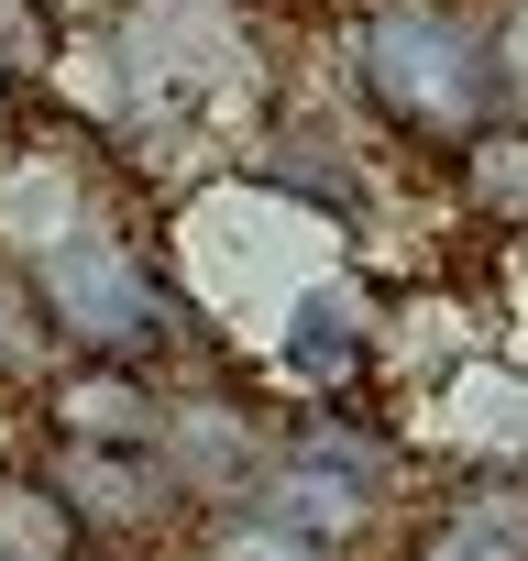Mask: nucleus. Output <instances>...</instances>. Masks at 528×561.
Wrapping results in <instances>:
<instances>
[{
  "label": "nucleus",
  "mask_w": 528,
  "mask_h": 561,
  "mask_svg": "<svg viewBox=\"0 0 528 561\" xmlns=\"http://www.w3.org/2000/svg\"><path fill=\"white\" fill-rule=\"evenodd\" d=\"M353 67H364V100H375L386 122L429 133V144L495 122V56H484V34H462L451 12L386 0V12L364 23V45H353Z\"/></svg>",
  "instance_id": "obj_1"
},
{
  "label": "nucleus",
  "mask_w": 528,
  "mask_h": 561,
  "mask_svg": "<svg viewBox=\"0 0 528 561\" xmlns=\"http://www.w3.org/2000/svg\"><path fill=\"white\" fill-rule=\"evenodd\" d=\"M23 275H34V298H45V331L78 342V353H100V364H144V353L165 342L154 264H144L122 231H100V220H67L56 242H34Z\"/></svg>",
  "instance_id": "obj_2"
},
{
  "label": "nucleus",
  "mask_w": 528,
  "mask_h": 561,
  "mask_svg": "<svg viewBox=\"0 0 528 561\" xmlns=\"http://www.w3.org/2000/svg\"><path fill=\"white\" fill-rule=\"evenodd\" d=\"M375 484H386V451L375 440H298V451H276L253 473V517H287V528H309L320 550H342L364 517H375Z\"/></svg>",
  "instance_id": "obj_3"
},
{
  "label": "nucleus",
  "mask_w": 528,
  "mask_h": 561,
  "mask_svg": "<svg viewBox=\"0 0 528 561\" xmlns=\"http://www.w3.org/2000/svg\"><path fill=\"white\" fill-rule=\"evenodd\" d=\"M45 430L67 440V451H154L165 440V397L144 386V364H67V375H45Z\"/></svg>",
  "instance_id": "obj_4"
},
{
  "label": "nucleus",
  "mask_w": 528,
  "mask_h": 561,
  "mask_svg": "<svg viewBox=\"0 0 528 561\" xmlns=\"http://www.w3.org/2000/svg\"><path fill=\"white\" fill-rule=\"evenodd\" d=\"M56 495H67V517H78V528H100V539H144L165 506H187V495H176V473H165L154 451H67Z\"/></svg>",
  "instance_id": "obj_5"
},
{
  "label": "nucleus",
  "mask_w": 528,
  "mask_h": 561,
  "mask_svg": "<svg viewBox=\"0 0 528 561\" xmlns=\"http://www.w3.org/2000/svg\"><path fill=\"white\" fill-rule=\"evenodd\" d=\"M154 462L176 473V495H253V473L276 462V440H264L242 408H165Z\"/></svg>",
  "instance_id": "obj_6"
},
{
  "label": "nucleus",
  "mask_w": 528,
  "mask_h": 561,
  "mask_svg": "<svg viewBox=\"0 0 528 561\" xmlns=\"http://www.w3.org/2000/svg\"><path fill=\"white\" fill-rule=\"evenodd\" d=\"M418 561H528V484L517 473H473L429 506Z\"/></svg>",
  "instance_id": "obj_7"
},
{
  "label": "nucleus",
  "mask_w": 528,
  "mask_h": 561,
  "mask_svg": "<svg viewBox=\"0 0 528 561\" xmlns=\"http://www.w3.org/2000/svg\"><path fill=\"white\" fill-rule=\"evenodd\" d=\"M276 353H287V375H309V386H342V375H364V353H375V309H364L353 287H309V298L287 309Z\"/></svg>",
  "instance_id": "obj_8"
},
{
  "label": "nucleus",
  "mask_w": 528,
  "mask_h": 561,
  "mask_svg": "<svg viewBox=\"0 0 528 561\" xmlns=\"http://www.w3.org/2000/svg\"><path fill=\"white\" fill-rule=\"evenodd\" d=\"M451 176H462V209L473 220L528 231V122H473L462 154H451Z\"/></svg>",
  "instance_id": "obj_9"
},
{
  "label": "nucleus",
  "mask_w": 528,
  "mask_h": 561,
  "mask_svg": "<svg viewBox=\"0 0 528 561\" xmlns=\"http://www.w3.org/2000/svg\"><path fill=\"white\" fill-rule=\"evenodd\" d=\"M78 517H67V495L45 484V473H23V462H0V561H78Z\"/></svg>",
  "instance_id": "obj_10"
},
{
  "label": "nucleus",
  "mask_w": 528,
  "mask_h": 561,
  "mask_svg": "<svg viewBox=\"0 0 528 561\" xmlns=\"http://www.w3.org/2000/svg\"><path fill=\"white\" fill-rule=\"evenodd\" d=\"M209 561H331L309 528H287V517H253V506H231L220 528H209Z\"/></svg>",
  "instance_id": "obj_11"
},
{
  "label": "nucleus",
  "mask_w": 528,
  "mask_h": 561,
  "mask_svg": "<svg viewBox=\"0 0 528 561\" xmlns=\"http://www.w3.org/2000/svg\"><path fill=\"white\" fill-rule=\"evenodd\" d=\"M45 298H34V275H23V253L0 242V364H45Z\"/></svg>",
  "instance_id": "obj_12"
},
{
  "label": "nucleus",
  "mask_w": 528,
  "mask_h": 561,
  "mask_svg": "<svg viewBox=\"0 0 528 561\" xmlns=\"http://www.w3.org/2000/svg\"><path fill=\"white\" fill-rule=\"evenodd\" d=\"M56 45H67V34L34 12V0H0V78H12V89H34V78L56 67Z\"/></svg>",
  "instance_id": "obj_13"
},
{
  "label": "nucleus",
  "mask_w": 528,
  "mask_h": 561,
  "mask_svg": "<svg viewBox=\"0 0 528 561\" xmlns=\"http://www.w3.org/2000/svg\"><path fill=\"white\" fill-rule=\"evenodd\" d=\"M484 56H495V100H506V122H528V0L495 23V45H484Z\"/></svg>",
  "instance_id": "obj_14"
},
{
  "label": "nucleus",
  "mask_w": 528,
  "mask_h": 561,
  "mask_svg": "<svg viewBox=\"0 0 528 561\" xmlns=\"http://www.w3.org/2000/svg\"><path fill=\"white\" fill-rule=\"evenodd\" d=\"M34 12H45L56 34H111V23L133 12V0H34Z\"/></svg>",
  "instance_id": "obj_15"
},
{
  "label": "nucleus",
  "mask_w": 528,
  "mask_h": 561,
  "mask_svg": "<svg viewBox=\"0 0 528 561\" xmlns=\"http://www.w3.org/2000/svg\"><path fill=\"white\" fill-rule=\"evenodd\" d=\"M0 133H12V78H0Z\"/></svg>",
  "instance_id": "obj_16"
}]
</instances>
